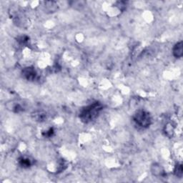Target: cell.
<instances>
[{
    "instance_id": "cell-4",
    "label": "cell",
    "mask_w": 183,
    "mask_h": 183,
    "mask_svg": "<svg viewBox=\"0 0 183 183\" xmlns=\"http://www.w3.org/2000/svg\"><path fill=\"white\" fill-rule=\"evenodd\" d=\"M172 54L176 58H181L183 55V42H179L175 44L172 48Z\"/></svg>"
},
{
    "instance_id": "cell-8",
    "label": "cell",
    "mask_w": 183,
    "mask_h": 183,
    "mask_svg": "<svg viewBox=\"0 0 183 183\" xmlns=\"http://www.w3.org/2000/svg\"><path fill=\"white\" fill-rule=\"evenodd\" d=\"M164 132H165V135L167 137H171L173 136L174 134V129L173 127L171 124H167V126L165 125V127H164Z\"/></svg>"
},
{
    "instance_id": "cell-2",
    "label": "cell",
    "mask_w": 183,
    "mask_h": 183,
    "mask_svg": "<svg viewBox=\"0 0 183 183\" xmlns=\"http://www.w3.org/2000/svg\"><path fill=\"white\" fill-rule=\"evenodd\" d=\"M134 123L138 127L145 129L152 124V117L148 112L145 110H138L132 117Z\"/></svg>"
},
{
    "instance_id": "cell-6",
    "label": "cell",
    "mask_w": 183,
    "mask_h": 183,
    "mask_svg": "<svg viewBox=\"0 0 183 183\" xmlns=\"http://www.w3.org/2000/svg\"><path fill=\"white\" fill-rule=\"evenodd\" d=\"M19 164L22 168H29V167L32 166V163L29 158L22 157L19 159Z\"/></svg>"
},
{
    "instance_id": "cell-1",
    "label": "cell",
    "mask_w": 183,
    "mask_h": 183,
    "mask_svg": "<svg viewBox=\"0 0 183 183\" xmlns=\"http://www.w3.org/2000/svg\"><path fill=\"white\" fill-rule=\"evenodd\" d=\"M103 109V104L99 102H95L81 109L79 115L80 119L84 123H90L99 116Z\"/></svg>"
},
{
    "instance_id": "cell-9",
    "label": "cell",
    "mask_w": 183,
    "mask_h": 183,
    "mask_svg": "<svg viewBox=\"0 0 183 183\" xmlns=\"http://www.w3.org/2000/svg\"><path fill=\"white\" fill-rule=\"evenodd\" d=\"M53 134H54L53 128H50V129H49L48 131H47L45 133H43V135L46 137H50Z\"/></svg>"
},
{
    "instance_id": "cell-7",
    "label": "cell",
    "mask_w": 183,
    "mask_h": 183,
    "mask_svg": "<svg viewBox=\"0 0 183 183\" xmlns=\"http://www.w3.org/2000/svg\"><path fill=\"white\" fill-rule=\"evenodd\" d=\"M174 174L176 177H179V178H181L183 175V169H182V165L181 164H177L175 167L174 169Z\"/></svg>"
},
{
    "instance_id": "cell-3",
    "label": "cell",
    "mask_w": 183,
    "mask_h": 183,
    "mask_svg": "<svg viewBox=\"0 0 183 183\" xmlns=\"http://www.w3.org/2000/svg\"><path fill=\"white\" fill-rule=\"evenodd\" d=\"M22 76L28 81H33L36 79L37 74L32 67H27L22 70Z\"/></svg>"
},
{
    "instance_id": "cell-5",
    "label": "cell",
    "mask_w": 183,
    "mask_h": 183,
    "mask_svg": "<svg viewBox=\"0 0 183 183\" xmlns=\"http://www.w3.org/2000/svg\"><path fill=\"white\" fill-rule=\"evenodd\" d=\"M151 171L152 173L155 176L158 177V176H163L164 175V170L159 164H154L152 166L151 168Z\"/></svg>"
}]
</instances>
